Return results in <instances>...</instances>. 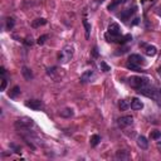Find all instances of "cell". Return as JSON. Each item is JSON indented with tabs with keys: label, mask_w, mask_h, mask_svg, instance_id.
Listing matches in <instances>:
<instances>
[{
	"label": "cell",
	"mask_w": 161,
	"mask_h": 161,
	"mask_svg": "<svg viewBox=\"0 0 161 161\" xmlns=\"http://www.w3.org/2000/svg\"><path fill=\"white\" fill-rule=\"evenodd\" d=\"M58 115H59L61 117H64V118H71V117L74 115V112H73L72 108H64V110H61V111L58 112Z\"/></svg>",
	"instance_id": "cell-15"
},
{
	"label": "cell",
	"mask_w": 161,
	"mask_h": 161,
	"mask_svg": "<svg viewBox=\"0 0 161 161\" xmlns=\"http://www.w3.org/2000/svg\"><path fill=\"white\" fill-rule=\"evenodd\" d=\"M13 26H14V19L8 18L6 19V29H13Z\"/></svg>",
	"instance_id": "cell-27"
},
{
	"label": "cell",
	"mask_w": 161,
	"mask_h": 161,
	"mask_svg": "<svg viewBox=\"0 0 161 161\" xmlns=\"http://www.w3.org/2000/svg\"><path fill=\"white\" fill-rule=\"evenodd\" d=\"M14 125L18 130H29L32 126H34V121L30 117H22L15 121Z\"/></svg>",
	"instance_id": "cell-3"
},
{
	"label": "cell",
	"mask_w": 161,
	"mask_h": 161,
	"mask_svg": "<svg viewBox=\"0 0 161 161\" xmlns=\"http://www.w3.org/2000/svg\"><path fill=\"white\" fill-rule=\"evenodd\" d=\"M135 11H136V6H132V8H128V9H126V10H122L121 13H118L117 17H118L121 20L126 22V20H128V19L131 18V15L135 14Z\"/></svg>",
	"instance_id": "cell-5"
},
{
	"label": "cell",
	"mask_w": 161,
	"mask_h": 161,
	"mask_svg": "<svg viewBox=\"0 0 161 161\" xmlns=\"http://www.w3.org/2000/svg\"><path fill=\"white\" fill-rule=\"evenodd\" d=\"M130 106H131V108H132V110H135V111H139V110L143 108V103H142V101L139 100V98H136V97L131 100Z\"/></svg>",
	"instance_id": "cell-11"
},
{
	"label": "cell",
	"mask_w": 161,
	"mask_h": 161,
	"mask_svg": "<svg viewBox=\"0 0 161 161\" xmlns=\"http://www.w3.org/2000/svg\"><path fill=\"white\" fill-rule=\"evenodd\" d=\"M83 26H84V29H86V38L88 39L89 38V32H91V25L88 24V22H87L86 18L83 19Z\"/></svg>",
	"instance_id": "cell-24"
},
{
	"label": "cell",
	"mask_w": 161,
	"mask_h": 161,
	"mask_svg": "<svg viewBox=\"0 0 161 161\" xmlns=\"http://www.w3.org/2000/svg\"><path fill=\"white\" fill-rule=\"evenodd\" d=\"M107 34H110L111 37H120L121 35V28L117 23H111L107 29Z\"/></svg>",
	"instance_id": "cell-8"
},
{
	"label": "cell",
	"mask_w": 161,
	"mask_h": 161,
	"mask_svg": "<svg viewBox=\"0 0 161 161\" xmlns=\"http://www.w3.org/2000/svg\"><path fill=\"white\" fill-rule=\"evenodd\" d=\"M150 137H151L152 140H159V139L161 137V131H159V130H154V131H151Z\"/></svg>",
	"instance_id": "cell-23"
},
{
	"label": "cell",
	"mask_w": 161,
	"mask_h": 161,
	"mask_svg": "<svg viewBox=\"0 0 161 161\" xmlns=\"http://www.w3.org/2000/svg\"><path fill=\"white\" fill-rule=\"evenodd\" d=\"M45 24H47V19H44V18H38V19L33 20V23H32L33 28H39V26L45 25Z\"/></svg>",
	"instance_id": "cell-17"
},
{
	"label": "cell",
	"mask_w": 161,
	"mask_h": 161,
	"mask_svg": "<svg viewBox=\"0 0 161 161\" xmlns=\"http://www.w3.org/2000/svg\"><path fill=\"white\" fill-rule=\"evenodd\" d=\"M22 74H23V77L26 79V80H32L33 79V72L28 68V67H26V65H23L22 67Z\"/></svg>",
	"instance_id": "cell-12"
},
{
	"label": "cell",
	"mask_w": 161,
	"mask_h": 161,
	"mask_svg": "<svg viewBox=\"0 0 161 161\" xmlns=\"http://www.w3.org/2000/svg\"><path fill=\"white\" fill-rule=\"evenodd\" d=\"M0 73H2L3 76H5V73H6V71H5V68H4V67H2V68H0Z\"/></svg>",
	"instance_id": "cell-31"
},
{
	"label": "cell",
	"mask_w": 161,
	"mask_h": 161,
	"mask_svg": "<svg viewBox=\"0 0 161 161\" xmlns=\"http://www.w3.org/2000/svg\"><path fill=\"white\" fill-rule=\"evenodd\" d=\"M100 67H101V69H102L103 72H108V71H111L110 65H107V64H106V62H103V61H101V63H100Z\"/></svg>",
	"instance_id": "cell-26"
},
{
	"label": "cell",
	"mask_w": 161,
	"mask_h": 161,
	"mask_svg": "<svg viewBox=\"0 0 161 161\" xmlns=\"http://www.w3.org/2000/svg\"><path fill=\"white\" fill-rule=\"evenodd\" d=\"M100 141H101V137L98 136V135H93L92 137H91V146H93V147H95V146H97L98 143H100Z\"/></svg>",
	"instance_id": "cell-21"
},
{
	"label": "cell",
	"mask_w": 161,
	"mask_h": 161,
	"mask_svg": "<svg viewBox=\"0 0 161 161\" xmlns=\"http://www.w3.org/2000/svg\"><path fill=\"white\" fill-rule=\"evenodd\" d=\"M10 147H11V149H14V150H15V152L20 154V147H19V146H17L15 143H10Z\"/></svg>",
	"instance_id": "cell-29"
},
{
	"label": "cell",
	"mask_w": 161,
	"mask_h": 161,
	"mask_svg": "<svg viewBox=\"0 0 161 161\" xmlns=\"http://www.w3.org/2000/svg\"><path fill=\"white\" fill-rule=\"evenodd\" d=\"M125 2H127V0H112L111 4H110L108 6H107V9H108L110 11H113V10H116V8H117L118 5L124 4Z\"/></svg>",
	"instance_id": "cell-16"
},
{
	"label": "cell",
	"mask_w": 161,
	"mask_h": 161,
	"mask_svg": "<svg viewBox=\"0 0 161 161\" xmlns=\"http://www.w3.org/2000/svg\"><path fill=\"white\" fill-rule=\"evenodd\" d=\"M137 145L142 150H146L147 147H149V141H147V139L145 136H139L137 137Z\"/></svg>",
	"instance_id": "cell-14"
},
{
	"label": "cell",
	"mask_w": 161,
	"mask_h": 161,
	"mask_svg": "<svg viewBox=\"0 0 161 161\" xmlns=\"http://www.w3.org/2000/svg\"><path fill=\"white\" fill-rule=\"evenodd\" d=\"M130 103H128V101H126V100H121L120 102H118V108L121 110V111H126V110H128L130 108Z\"/></svg>",
	"instance_id": "cell-20"
},
{
	"label": "cell",
	"mask_w": 161,
	"mask_h": 161,
	"mask_svg": "<svg viewBox=\"0 0 161 161\" xmlns=\"http://www.w3.org/2000/svg\"><path fill=\"white\" fill-rule=\"evenodd\" d=\"M133 124V117L132 116H122L117 120V126L120 128H124L127 126H131Z\"/></svg>",
	"instance_id": "cell-6"
},
{
	"label": "cell",
	"mask_w": 161,
	"mask_h": 161,
	"mask_svg": "<svg viewBox=\"0 0 161 161\" xmlns=\"http://www.w3.org/2000/svg\"><path fill=\"white\" fill-rule=\"evenodd\" d=\"M157 147H159V150H161V142H157Z\"/></svg>",
	"instance_id": "cell-33"
},
{
	"label": "cell",
	"mask_w": 161,
	"mask_h": 161,
	"mask_svg": "<svg viewBox=\"0 0 161 161\" xmlns=\"http://www.w3.org/2000/svg\"><path fill=\"white\" fill-rule=\"evenodd\" d=\"M141 45L145 47V53H146V56L154 57L156 53H157V49H156V47H154V45H145V44H141Z\"/></svg>",
	"instance_id": "cell-13"
},
{
	"label": "cell",
	"mask_w": 161,
	"mask_h": 161,
	"mask_svg": "<svg viewBox=\"0 0 161 161\" xmlns=\"http://www.w3.org/2000/svg\"><path fill=\"white\" fill-rule=\"evenodd\" d=\"M47 39H48V35H47V34H44V35H42V37H39V38H38V40H37V44H39V45L44 44Z\"/></svg>",
	"instance_id": "cell-25"
},
{
	"label": "cell",
	"mask_w": 161,
	"mask_h": 161,
	"mask_svg": "<svg viewBox=\"0 0 161 161\" xmlns=\"http://www.w3.org/2000/svg\"><path fill=\"white\" fill-rule=\"evenodd\" d=\"M128 84L132 87V88H135V89H141L146 86H149L151 84V80L149 77H140V76H132L128 78Z\"/></svg>",
	"instance_id": "cell-1"
},
{
	"label": "cell",
	"mask_w": 161,
	"mask_h": 161,
	"mask_svg": "<svg viewBox=\"0 0 161 161\" xmlns=\"http://www.w3.org/2000/svg\"><path fill=\"white\" fill-rule=\"evenodd\" d=\"M5 88H6V79L3 77L2 78V87H0V91H5Z\"/></svg>",
	"instance_id": "cell-28"
},
{
	"label": "cell",
	"mask_w": 161,
	"mask_h": 161,
	"mask_svg": "<svg viewBox=\"0 0 161 161\" xmlns=\"http://www.w3.org/2000/svg\"><path fill=\"white\" fill-rule=\"evenodd\" d=\"M156 13H157V15H159V17H161V5L156 9Z\"/></svg>",
	"instance_id": "cell-30"
},
{
	"label": "cell",
	"mask_w": 161,
	"mask_h": 161,
	"mask_svg": "<svg viewBox=\"0 0 161 161\" xmlns=\"http://www.w3.org/2000/svg\"><path fill=\"white\" fill-rule=\"evenodd\" d=\"M18 95H20V88H19L18 86H15L14 88L11 89V92L9 93V97H11V98H15Z\"/></svg>",
	"instance_id": "cell-22"
},
{
	"label": "cell",
	"mask_w": 161,
	"mask_h": 161,
	"mask_svg": "<svg viewBox=\"0 0 161 161\" xmlns=\"http://www.w3.org/2000/svg\"><path fill=\"white\" fill-rule=\"evenodd\" d=\"M93 56H95V57H97V56H98V53H97V48H96V47L93 48Z\"/></svg>",
	"instance_id": "cell-32"
},
{
	"label": "cell",
	"mask_w": 161,
	"mask_h": 161,
	"mask_svg": "<svg viewBox=\"0 0 161 161\" xmlns=\"http://www.w3.org/2000/svg\"><path fill=\"white\" fill-rule=\"evenodd\" d=\"M72 58H73V47H72V45H65V47L61 50V53H59L58 61H59L62 64H65V63H68Z\"/></svg>",
	"instance_id": "cell-2"
},
{
	"label": "cell",
	"mask_w": 161,
	"mask_h": 161,
	"mask_svg": "<svg viewBox=\"0 0 161 161\" xmlns=\"http://www.w3.org/2000/svg\"><path fill=\"white\" fill-rule=\"evenodd\" d=\"M126 68H127V69H131V71H133V72H143V71L140 68V65H137V64H135V63H131V62H128V63L126 64Z\"/></svg>",
	"instance_id": "cell-19"
},
{
	"label": "cell",
	"mask_w": 161,
	"mask_h": 161,
	"mask_svg": "<svg viewBox=\"0 0 161 161\" xmlns=\"http://www.w3.org/2000/svg\"><path fill=\"white\" fill-rule=\"evenodd\" d=\"M128 157H130V155H128V152L125 151V150L116 152V159H117V160H128Z\"/></svg>",
	"instance_id": "cell-18"
},
{
	"label": "cell",
	"mask_w": 161,
	"mask_h": 161,
	"mask_svg": "<svg viewBox=\"0 0 161 161\" xmlns=\"http://www.w3.org/2000/svg\"><path fill=\"white\" fill-rule=\"evenodd\" d=\"M128 62L135 63V64H137V65H143V64L146 63L145 58H143L142 56H140V54H131V56L128 57Z\"/></svg>",
	"instance_id": "cell-10"
},
{
	"label": "cell",
	"mask_w": 161,
	"mask_h": 161,
	"mask_svg": "<svg viewBox=\"0 0 161 161\" xmlns=\"http://www.w3.org/2000/svg\"><path fill=\"white\" fill-rule=\"evenodd\" d=\"M96 78V74H95V72L93 71H91V69H88V71H86V72H83L82 73V76H80V78H79V80H80V83H88V82H91L92 79H95Z\"/></svg>",
	"instance_id": "cell-7"
},
{
	"label": "cell",
	"mask_w": 161,
	"mask_h": 161,
	"mask_svg": "<svg viewBox=\"0 0 161 161\" xmlns=\"http://www.w3.org/2000/svg\"><path fill=\"white\" fill-rule=\"evenodd\" d=\"M25 106L28 107V108L38 111V110H40L43 107V103H42V101H39V100H28L25 102Z\"/></svg>",
	"instance_id": "cell-9"
},
{
	"label": "cell",
	"mask_w": 161,
	"mask_h": 161,
	"mask_svg": "<svg viewBox=\"0 0 161 161\" xmlns=\"http://www.w3.org/2000/svg\"><path fill=\"white\" fill-rule=\"evenodd\" d=\"M137 92L140 93V95H143V96H146V97H150V98H157V91H156V88L152 87L151 84H149V86H146V87L139 89Z\"/></svg>",
	"instance_id": "cell-4"
}]
</instances>
